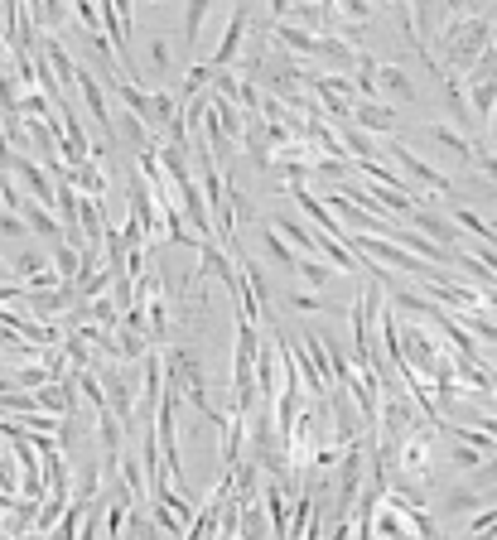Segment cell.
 <instances>
[{"mask_svg": "<svg viewBox=\"0 0 497 540\" xmlns=\"http://www.w3.org/2000/svg\"><path fill=\"white\" fill-rule=\"evenodd\" d=\"M406 227L420 232L425 242H435L440 251H454V246H459V227L449 222V213H435V208H411V213H406Z\"/></svg>", "mask_w": 497, "mask_h": 540, "instance_id": "9c48e42d", "label": "cell"}, {"mask_svg": "<svg viewBox=\"0 0 497 540\" xmlns=\"http://www.w3.org/2000/svg\"><path fill=\"white\" fill-rule=\"evenodd\" d=\"M49 266H54L58 285H73V280L83 275V251H78V246H68V242H58L54 251H49Z\"/></svg>", "mask_w": 497, "mask_h": 540, "instance_id": "ffe728a7", "label": "cell"}, {"mask_svg": "<svg viewBox=\"0 0 497 540\" xmlns=\"http://www.w3.org/2000/svg\"><path fill=\"white\" fill-rule=\"evenodd\" d=\"M251 377H256V401L271 405L280 391V357H276V343H266L261 338V348L251 357Z\"/></svg>", "mask_w": 497, "mask_h": 540, "instance_id": "8fae6325", "label": "cell"}, {"mask_svg": "<svg viewBox=\"0 0 497 540\" xmlns=\"http://www.w3.org/2000/svg\"><path fill=\"white\" fill-rule=\"evenodd\" d=\"M295 275L304 280V290H309V295H324L338 270H333L324 256H300V261H295Z\"/></svg>", "mask_w": 497, "mask_h": 540, "instance_id": "e0dca14e", "label": "cell"}, {"mask_svg": "<svg viewBox=\"0 0 497 540\" xmlns=\"http://www.w3.org/2000/svg\"><path fill=\"white\" fill-rule=\"evenodd\" d=\"M266 227H271V232H276V237L290 246L295 256H324V242H329V237H319V232H314V227H309L304 217L276 213L271 222H266Z\"/></svg>", "mask_w": 497, "mask_h": 540, "instance_id": "52a82bcc", "label": "cell"}, {"mask_svg": "<svg viewBox=\"0 0 497 540\" xmlns=\"http://www.w3.org/2000/svg\"><path fill=\"white\" fill-rule=\"evenodd\" d=\"M247 25H251V10H247V5H237V10L227 15V25H222L218 54L208 58V68H237V58H242V44H247Z\"/></svg>", "mask_w": 497, "mask_h": 540, "instance_id": "ba28073f", "label": "cell"}, {"mask_svg": "<svg viewBox=\"0 0 497 540\" xmlns=\"http://www.w3.org/2000/svg\"><path fill=\"white\" fill-rule=\"evenodd\" d=\"M261 246H266V256H271V261H276L280 270H290V275H295V261H300V256H295L290 246L280 242V237H276V232H271V227L261 232Z\"/></svg>", "mask_w": 497, "mask_h": 540, "instance_id": "cb8c5ba5", "label": "cell"}, {"mask_svg": "<svg viewBox=\"0 0 497 540\" xmlns=\"http://www.w3.org/2000/svg\"><path fill=\"white\" fill-rule=\"evenodd\" d=\"M425 135H430V140H440L449 155H459V160H473V140H469V135H459L454 126H449V121H425Z\"/></svg>", "mask_w": 497, "mask_h": 540, "instance_id": "44dd1931", "label": "cell"}, {"mask_svg": "<svg viewBox=\"0 0 497 540\" xmlns=\"http://www.w3.org/2000/svg\"><path fill=\"white\" fill-rule=\"evenodd\" d=\"M382 97H391V102H415L420 92H415L411 68H401V63H377V102H382Z\"/></svg>", "mask_w": 497, "mask_h": 540, "instance_id": "7c38bea8", "label": "cell"}, {"mask_svg": "<svg viewBox=\"0 0 497 540\" xmlns=\"http://www.w3.org/2000/svg\"><path fill=\"white\" fill-rule=\"evenodd\" d=\"M493 25H497L493 5H459V15L444 20V29L425 44L430 58H435V68H440V73H454V78H464L473 63L493 49Z\"/></svg>", "mask_w": 497, "mask_h": 540, "instance_id": "6da1fadb", "label": "cell"}, {"mask_svg": "<svg viewBox=\"0 0 497 540\" xmlns=\"http://www.w3.org/2000/svg\"><path fill=\"white\" fill-rule=\"evenodd\" d=\"M483 454H478V449H464V444H449V468H454V473H478V468H483Z\"/></svg>", "mask_w": 497, "mask_h": 540, "instance_id": "d4e9b609", "label": "cell"}, {"mask_svg": "<svg viewBox=\"0 0 497 540\" xmlns=\"http://www.w3.org/2000/svg\"><path fill=\"white\" fill-rule=\"evenodd\" d=\"M73 20L83 25V34H102V15H97L92 0H78V5H73Z\"/></svg>", "mask_w": 497, "mask_h": 540, "instance_id": "484cf974", "label": "cell"}, {"mask_svg": "<svg viewBox=\"0 0 497 540\" xmlns=\"http://www.w3.org/2000/svg\"><path fill=\"white\" fill-rule=\"evenodd\" d=\"M97 381H102V396H107V410L126 425V434H131V425H136V381H131V372H126V362L121 367H97Z\"/></svg>", "mask_w": 497, "mask_h": 540, "instance_id": "277c9868", "label": "cell"}, {"mask_svg": "<svg viewBox=\"0 0 497 540\" xmlns=\"http://www.w3.org/2000/svg\"><path fill=\"white\" fill-rule=\"evenodd\" d=\"M20 217H25L29 237H54V242H63V222H58L49 208H39L34 198H25V203H20Z\"/></svg>", "mask_w": 497, "mask_h": 540, "instance_id": "ac0fdd59", "label": "cell"}, {"mask_svg": "<svg viewBox=\"0 0 497 540\" xmlns=\"http://www.w3.org/2000/svg\"><path fill=\"white\" fill-rule=\"evenodd\" d=\"M0 285H10V270H5V256H0Z\"/></svg>", "mask_w": 497, "mask_h": 540, "instance_id": "4dcf8cb0", "label": "cell"}, {"mask_svg": "<svg viewBox=\"0 0 497 540\" xmlns=\"http://www.w3.org/2000/svg\"><path fill=\"white\" fill-rule=\"evenodd\" d=\"M396 343H401V362L411 367L415 377H430V367L440 362V338L420 319H396Z\"/></svg>", "mask_w": 497, "mask_h": 540, "instance_id": "7a4b0ae2", "label": "cell"}, {"mask_svg": "<svg viewBox=\"0 0 497 540\" xmlns=\"http://www.w3.org/2000/svg\"><path fill=\"white\" fill-rule=\"evenodd\" d=\"M29 227L20 213H0V242H25Z\"/></svg>", "mask_w": 497, "mask_h": 540, "instance_id": "4316f807", "label": "cell"}, {"mask_svg": "<svg viewBox=\"0 0 497 540\" xmlns=\"http://www.w3.org/2000/svg\"><path fill=\"white\" fill-rule=\"evenodd\" d=\"M208 20H213V5H208V0H189V5H184V15H179V44H184L189 54L203 44Z\"/></svg>", "mask_w": 497, "mask_h": 540, "instance_id": "9a60e30c", "label": "cell"}, {"mask_svg": "<svg viewBox=\"0 0 497 540\" xmlns=\"http://www.w3.org/2000/svg\"><path fill=\"white\" fill-rule=\"evenodd\" d=\"M73 87L83 92V107H87V116H97L102 121V145H116V135H111V116H116V107H111V92L102 87V78L92 73V68H78L73 73Z\"/></svg>", "mask_w": 497, "mask_h": 540, "instance_id": "8992f818", "label": "cell"}, {"mask_svg": "<svg viewBox=\"0 0 497 540\" xmlns=\"http://www.w3.org/2000/svg\"><path fill=\"white\" fill-rule=\"evenodd\" d=\"M314 63H324V73H333V78H348V73H353V63H358V54H353L343 39L324 34V39H319V49H314Z\"/></svg>", "mask_w": 497, "mask_h": 540, "instance_id": "2e32d148", "label": "cell"}, {"mask_svg": "<svg viewBox=\"0 0 497 540\" xmlns=\"http://www.w3.org/2000/svg\"><path fill=\"white\" fill-rule=\"evenodd\" d=\"M290 309H295V314H324V295L295 290V295H290Z\"/></svg>", "mask_w": 497, "mask_h": 540, "instance_id": "83f0119b", "label": "cell"}, {"mask_svg": "<svg viewBox=\"0 0 497 540\" xmlns=\"http://www.w3.org/2000/svg\"><path fill=\"white\" fill-rule=\"evenodd\" d=\"M145 63H150V78L155 87H174V39L169 34H150L145 39Z\"/></svg>", "mask_w": 497, "mask_h": 540, "instance_id": "4fadbf2b", "label": "cell"}, {"mask_svg": "<svg viewBox=\"0 0 497 540\" xmlns=\"http://www.w3.org/2000/svg\"><path fill=\"white\" fill-rule=\"evenodd\" d=\"M353 126H358L362 135H372V140H391V135H401L396 107H387V102H358V107H353Z\"/></svg>", "mask_w": 497, "mask_h": 540, "instance_id": "30bf717a", "label": "cell"}, {"mask_svg": "<svg viewBox=\"0 0 497 540\" xmlns=\"http://www.w3.org/2000/svg\"><path fill=\"white\" fill-rule=\"evenodd\" d=\"M435 439H440V434L430 430V425H420L415 434H406V439L396 444V468L411 473L415 483H425V487L435 478Z\"/></svg>", "mask_w": 497, "mask_h": 540, "instance_id": "3957f363", "label": "cell"}, {"mask_svg": "<svg viewBox=\"0 0 497 540\" xmlns=\"http://www.w3.org/2000/svg\"><path fill=\"white\" fill-rule=\"evenodd\" d=\"M449 261H454V266L464 270V275H469L473 280V290H478V295H493V266H483V261H478V256H469V251H464V246H454V251H449Z\"/></svg>", "mask_w": 497, "mask_h": 540, "instance_id": "d6986e66", "label": "cell"}, {"mask_svg": "<svg viewBox=\"0 0 497 540\" xmlns=\"http://www.w3.org/2000/svg\"><path fill=\"white\" fill-rule=\"evenodd\" d=\"M440 507L449 516H464V512H483V507H493V459L473 473L469 487H449V492L440 497Z\"/></svg>", "mask_w": 497, "mask_h": 540, "instance_id": "5b68a950", "label": "cell"}, {"mask_svg": "<svg viewBox=\"0 0 497 540\" xmlns=\"http://www.w3.org/2000/svg\"><path fill=\"white\" fill-rule=\"evenodd\" d=\"M497 526V507H483V512H473V521H469V536H488Z\"/></svg>", "mask_w": 497, "mask_h": 540, "instance_id": "f1b7e54d", "label": "cell"}, {"mask_svg": "<svg viewBox=\"0 0 497 540\" xmlns=\"http://www.w3.org/2000/svg\"><path fill=\"white\" fill-rule=\"evenodd\" d=\"M208 78H213L208 58H198V63H189V68H184V82L174 87V97H179V102H194V97H203V92H208Z\"/></svg>", "mask_w": 497, "mask_h": 540, "instance_id": "7402d4cb", "label": "cell"}, {"mask_svg": "<svg viewBox=\"0 0 497 540\" xmlns=\"http://www.w3.org/2000/svg\"><path fill=\"white\" fill-rule=\"evenodd\" d=\"M449 222H454V227H464V232H469L473 242H483V246H493V217H478L473 213V208H454V213H449Z\"/></svg>", "mask_w": 497, "mask_h": 540, "instance_id": "603a6c76", "label": "cell"}, {"mask_svg": "<svg viewBox=\"0 0 497 540\" xmlns=\"http://www.w3.org/2000/svg\"><path fill=\"white\" fill-rule=\"evenodd\" d=\"M29 20H34V29L49 39V34H68L73 29V5H58V0H34L29 5Z\"/></svg>", "mask_w": 497, "mask_h": 540, "instance_id": "5bb4252c", "label": "cell"}, {"mask_svg": "<svg viewBox=\"0 0 497 540\" xmlns=\"http://www.w3.org/2000/svg\"><path fill=\"white\" fill-rule=\"evenodd\" d=\"M329 540H353V516H348V521H333V536Z\"/></svg>", "mask_w": 497, "mask_h": 540, "instance_id": "f546056e", "label": "cell"}]
</instances>
